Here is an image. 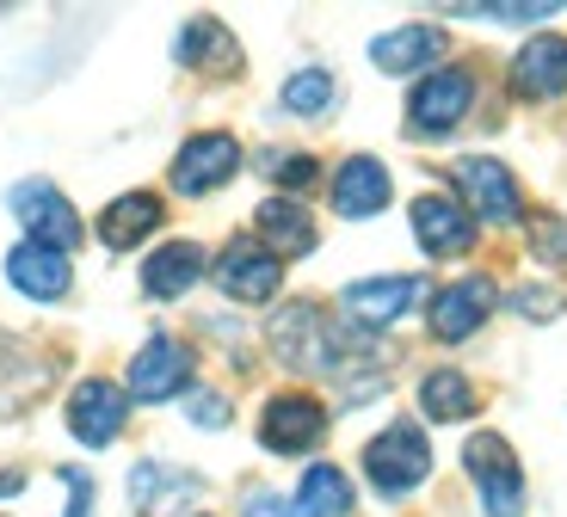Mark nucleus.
Segmentation results:
<instances>
[{"instance_id":"22","label":"nucleus","mask_w":567,"mask_h":517,"mask_svg":"<svg viewBox=\"0 0 567 517\" xmlns=\"http://www.w3.org/2000/svg\"><path fill=\"white\" fill-rule=\"evenodd\" d=\"M475 406H482V394H475V382L463 370H425L420 376V413L432 425H463L475 420Z\"/></svg>"},{"instance_id":"33","label":"nucleus","mask_w":567,"mask_h":517,"mask_svg":"<svg viewBox=\"0 0 567 517\" xmlns=\"http://www.w3.org/2000/svg\"><path fill=\"white\" fill-rule=\"evenodd\" d=\"M241 517H290V505H284L278 493H247Z\"/></svg>"},{"instance_id":"34","label":"nucleus","mask_w":567,"mask_h":517,"mask_svg":"<svg viewBox=\"0 0 567 517\" xmlns=\"http://www.w3.org/2000/svg\"><path fill=\"white\" fill-rule=\"evenodd\" d=\"M13 493H25V475H19V468H7V475H0V499H13Z\"/></svg>"},{"instance_id":"27","label":"nucleus","mask_w":567,"mask_h":517,"mask_svg":"<svg viewBox=\"0 0 567 517\" xmlns=\"http://www.w3.org/2000/svg\"><path fill=\"white\" fill-rule=\"evenodd\" d=\"M284 105H290L297 117H321L327 105H333V74H327V69L290 74V81H284Z\"/></svg>"},{"instance_id":"12","label":"nucleus","mask_w":567,"mask_h":517,"mask_svg":"<svg viewBox=\"0 0 567 517\" xmlns=\"http://www.w3.org/2000/svg\"><path fill=\"white\" fill-rule=\"evenodd\" d=\"M210 278H216V290H223L228 302H271L278 283H284V266L259 247V240H228V247L216 252Z\"/></svg>"},{"instance_id":"15","label":"nucleus","mask_w":567,"mask_h":517,"mask_svg":"<svg viewBox=\"0 0 567 517\" xmlns=\"http://www.w3.org/2000/svg\"><path fill=\"white\" fill-rule=\"evenodd\" d=\"M7 283H13L19 296H31V302H62L74 283V266L69 252L43 247V240H19L13 252H7Z\"/></svg>"},{"instance_id":"28","label":"nucleus","mask_w":567,"mask_h":517,"mask_svg":"<svg viewBox=\"0 0 567 517\" xmlns=\"http://www.w3.org/2000/svg\"><path fill=\"white\" fill-rule=\"evenodd\" d=\"M185 413H192V425H204V432H223L228 425V401L210 389H192L185 394Z\"/></svg>"},{"instance_id":"29","label":"nucleus","mask_w":567,"mask_h":517,"mask_svg":"<svg viewBox=\"0 0 567 517\" xmlns=\"http://www.w3.org/2000/svg\"><path fill=\"white\" fill-rule=\"evenodd\" d=\"M271 167H278L271 179H278L284 192H302V185H315V173H321V167H315V154H278Z\"/></svg>"},{"instance_id":"11","label":"nucleus","mask_w":567,"mask_h":517,"mask_svg":"<svg viewBox=\"0 0 567 517\" xmlns=\"http://www.w3.org/2000/svg\"><path fill=\"white\" fill-rule=\"evenodd\" d=\"M124 420H130V394L117 389V382L86 376L81 389L69 394V432H74V444H86V449L117 444V437H124Z\"/></svg>"},{"instance_id":"31","label":"nucleus","mask_w":567,"mask_h":517,"mask_svg":"<svg viewBox=\"0 0 567 517\" xmlns=\"http://www.w3.org/2000/svg\"><path fill=\"white\" fill-rule=\"evenodd\" d=\"M530 240H537L543 259H567V223L561 216H537V223H530Z\"/></svg>"},{"instance_id":"26","label":"nucleus","mask_w":567,"mask_h":517,"mask_svg":"<svg viewBox=\"0 0 567 517\" xmlns=\"http://www.w3.org/2000/svg\"><path fill=\"white\" fill-rule=\"evenodd\" d=\"M561 13V0H468L456 19H494V25H543Z\"/></svg>"},{"instance_id":"6","label":"nucleus","mask_w":567,"mask_h":517,"mask_svg":"<svg viewBox=\"0 0 567 517\" xmlns=\"http://www.w3.org/2000/svg\"><path fill=\"white\" fill-rule=\"evenodd\" d=\"M235 173H241V142L228 136V130H198V136L173 154L167 179L179 197H210V192H223Z\"/></svg>"},{"instance_id":"20","label":"nucleus","mask_w":567,"mask_h":517,"mask_svg":"<svg viewBox=\"0 0 567 517\" xmlns=\"http://www.w3.org/2000/svg\"><path fill=\"white\" fill-rule=\"evenodd\" d=\"M444 56V31L439 25H395L383 38H370V62L383 74H420Z\"/></svg>"},{"instance_id":"5","label":"nucleus","mask_w":567,"mask_h":517,"mask_svg":"<svg viewBox=\"0 0 567 517\" xmlns=\"http://www.w3.org/2000/svg\"><path fill=\"white\" fill-rule=\"evenodd\" d=\"M192 370H198L192 345H185V339H173V333H155L148 345L136 351V358H130L124 394H130V401L161 406V401H173V394H192Z\"/></svg>"},{"instance_id":"23","label":"nucleus","mask_w":567,"mask_h":517,"mask_svg":"<svg viewBox=\"0 0 567 517\" xmlns=\"http://www.w3.org/2000/svg\"><path fill=\"white\" fill-rule=\"evenodd\" d=\"M173 56L185 62V69H241V43H235V31L223 25V19H192V25L179 31V43H173Z\"/></svg>"},{"instance_id":"1","label":"nucleus","mask_w":567,"mask_h":517,"mask_svg":"<svg viewBox=\"0 0 567 517\" xmlns=\"http://www.w3.org/2000/svg\"><path fill=\"white\" fill-rule=\"evenodd\" d=\"M358 339L364 333H346L340 321H327L321 302H284L278 314L266 321V345L284 370H297V376H340L346 364L358 358Z\"/></svg>"},{"instance_id":"3","label":"nucleus","mask_w":567,"mask_h":517,"mask_svg":"<svg viewBox=\"0 0 567 517\" xmlns=\"http://www.w3.org/2000/svg\"><path fill=\"white\" fill-rule=\"evenodd\" d=\"M463 468L475 480V493H482L487 517H525V468H518V449L499 432H468Z\"/></svg>"},{"instance_id":"14","label":"nucleus","mask_w":567,"mask_h":517,"mask_svg":"<svg viewBox=\"0 0 567 517\" xmlns=\"http://www.w3.org/2000/svg\"><path fill=\"white\" fill-rule=\"evenodd\" d=\"M408 223H413V240H420L432 259H456V252L475 247V216L444 192H425L408 204Z\"/></svg>"},{"instance_id":"4","label":"nucleus","mask_w":567,"mask_h":517,"mask_svg":"<svg viewBox=\"0 0 567 517\" xmlns=\"http://www.w3.org/2000/svg\"><path fill=\"white\" fill-rule=\"evenodd\" d=\"M475 105V74L468 69H432L408 93V136H451Z\"/></svg>"},{"instance_id":"13","label":"nucleus","mask_w":567,"mask_h":517,"mask_svg":"<svg viewBox=\"0 0 567 517\" xmlns=\"http://www.w3.org/2000/svg\"><path fill=\"white\" fill-rule=\"evenodd\" d=\"M494 302H499V290H494V278H482V271L444 283V290L432 296V339H444V345L475 339V333H482V321L494 314Z\"/></svg>"},{"instance_id":"18","label":"nucleus","mask_w":567,"mask_h":517,"mask_svg":"<svg viewBox=\"0 0 567 517\" xmlns=\"http://www.w3.org/2000/svg\"><path fill=\"white\" fill-rule=\"evenodd\" d=\"M254 235H259V247L284 266V259L315 252V216L302 210L297 197H266V204L254 210Z\"/></svg>"},{"instance_id":"17","label":"nucleus","mask_w":567,"mask_h":517,"mask_svg":"<svg viewBox=\"0 0 567 517\" xmlns=\"http://www.w3.org/2000/svg\"><path fill=\"white\" fill-rule=\"evenodd\" d=\"M389 197H395V185H389V167L377 154L340 161V173H333V210H340L346 223H364V216L389 210Z\"/></svg>"},{"instance_id":"8","label":"nucleus","mask_w":567,"mask_h":517,"mask_svg":"<svg viewBox=\"0 0 567 517\" xmlns=\"http://www.w3.org/2000/svg\"><path fill=\"white\" fill-rule=\"evenodd\" d=\"M7 204H13V216L25 223V240H43V247H56V252H74V240H81V216H74V204L50 179H19L13 192H7Z\"/></svg>"},{"instance_id":"19","label":"nucleus","mask_w":567,"mask_h":517,"mask_svg":"<svg viewBox=\"0 0 567 517\" xmlns=\"http://www.w3.org/2000/svg\"><path fill=\"white\" fill-rule=\"evenodd\" d=\"M210 271L198 240H167V247L148 252V266H142V296H155V302H179L192 283Z\"/></svg>"},{"instance_id":"30","label":"nucleus","mask_w":567,"mask_h":517,"mask_svg":"<svg viewBox=\"0 0 567 517\" xmlns=\"http://www.w3.org/2000/svg\"><path fill=\"white\" fill-rule=\"evenodd\" d=\"M62 487H69V511L62 517H93V475L86 468H56Z\"/></svg>"},{"instance_id":"32","label":"nucleus","mask_w":567,"mask_h":517,"mask_svg":"<svg viewBox=\"0 0 567 517\" xmlns=\"http://www.w3.org/2000/svg\"><path fill=\"white\" fill-rule=\"evenodd\" d=\"M512 308H518V314H530V321H543V314H561L567 296L561 290H518V296H512Z\"/></svg>"},{"instance_id":"24","label":"nucleus","mask_w":567,"mask_h":517,"mask_svg":"<svg viewBox=\"0 0 567 517\" xmlns=\"http://www.w3.org/2000/svg\"><path fill=\"white\" fill-rule=\"evenodd\" d=\"M297 511H302V517H352V480H346V468H333V462H315V468H302V480H297Z\"/></svg>"},{"instance_id":"9","label":"nucleus","mask_w":567,"mask_h":517,"mask_svg":"<svg viewBox=\"0 0 567 517\" xmlns=\"http://www.w3.org/2000/svg\"><path fill=\"white\" fill-rule=\"evenodd\" d=\"M425 296V283L413 271H395V278H358L340 290V308L352 314V333H389V327L408 314Z\"/></svg>"},{"instance_id":"21","label":"nucleus","mask_w":567,"mask_h":517,"mask_svg":"<svg viewBox=\"0 0 567 517\" xmlns=\"http://www.w3.org/2000/svg\"><path fill=\"white\" fill-rule=\"evenodd\" d=\"M161 216L167 210H161L155 192H124V197H112V204L100 210V240L112 252H130V247H142V240L155 235Z\"/></svg>"},{"instance_id":"16","label":"nucleus","mask_w":567,"mask_h":517,"mask_svg":"<svg viewBox=\"0 0 567 517\" xmlns=\"http://www.w3.org/2000/svg\"><path fill=\"white\" fill-rule=\"evenodd\" d=\"M512 93L518 99H561L567 93V38L561 31H543L530 38L518 56H512Z\"/></svg>"},{"instance_id":"7","label":"nucleus","mask_w":567,"mask_h":517,"mask_svg":"<svg viewBox=\"0 0 567 517\" xmlns=\"http://www.w3.org/2000/svg\"><path fill=\"white\" fill-rule=\"evenodd\" d=\"M451 179H456V192H463V210L475 216V223L512 228L518 216H525V204H518V179H512L499 161H487V154H475V161H456Z\"/></svg>"},{"instance_id":"10","label":"nucleus","mask_w":567,"mask_h":517,"mask_svg":"<svg viewBox=\"0 0 567 517\" xmlns=\"http://www.w3.org/2000/svg\"><path fill=\"white\" fill-rule=\"evenodd\" d=\"M327 437V406L315 401V394H271L266 406H259V444L271 449V456H302V449H315Z\"/></svg>"},{"instance_id":"2","label":"nucleus","mask_w":567,"mask_h":517,"mask_svg":"<svg viewBox=\"0 0 567 517\" xmlns=\"http://www.w3.org/2000/svg\"><path fill=\"white\" fill-rule=\"evenodd\" d=\"M425 475H432V444H425V432L413 420L383 425V432L364 444V480L383 493V499H408V493H420Z\"/></svg>"},{"instance_id":"25","label":"nucleus","mask_w":567,"mask_h":517,"mask_svg":"<svg viewBox=\"0 0 567 517\" xmlns=\"http://www.w3.org/2000/svg\"><path fill=\"white\" fill-rule=\"evenodd\" d=\"M192 493H198V475H173L161 462H136L130 468V499H136V511H155L161 499H192Z\"/></svg>"}]
</instances>
